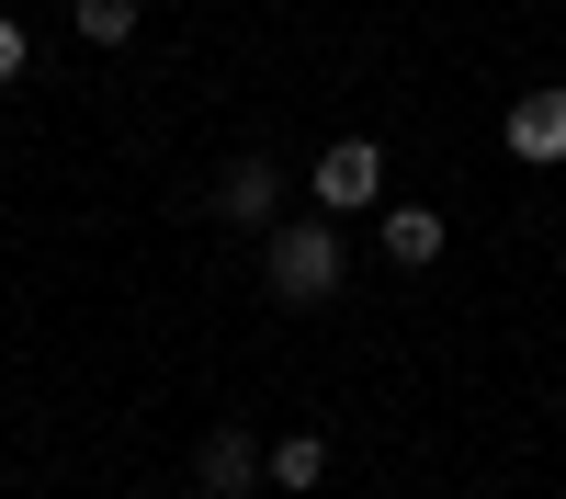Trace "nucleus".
<instances>
[{
    "label": "nucleus",
    "mask_w": 566,
    "mask_h": 499,
    "mask_svg": "<svg viewBox=\"0 0 566 499\" xmlns=\"http://www.w3.org/2000/svg\"><path fill=\"white\" fill-rule=\"evenodd\" d=\"M69 34L80 45H136V0H69Z\"/></svg>",
    "instance_id": "7"
},
{
    "label": "nucleus",
    "mask_w": 566,
    "mask_h": 499,
    "mask_svg": "<svg viewBox=\"0 0 566 499\" xmlns=\"http://www.w3.org/2000/svg\"><path fill=\"white\" fill-rule=\"evenodd\" d=\"M0 80H23V23H0Z\"/></svg>",
    "instance_id": "9"
},
{
    "label": "nucleus",
    "mask_w": 566,
    "mask_h": 499,
    "mask_svg": "<svg viewBox=\"0 0 566 499\" xmlns=\"http://www.w3.org/2000/svg\"><path fill=\"white\" fill-rule=\"evenodd\" d=\"M317 477H328V443H317V432L272 443V488H317Z\"/></svg>",
    "instance_id": "8"
},
{
    "label": "nucleus",
    "mask_w": 566,
    "mask_h": 499,
    "mask_svg": "<svg viewBox=\"0 0 566 499\" xmlns=\"http://www.w3.org/2000/svg\"><path fill=\"white\" fill-rule=\"evenodd\" d=\"M216 205H227V227H272V205H283V170H272V159H239Z\"/></svg>",
    "instance_id": "6"
},
{
    "label": "nucleus",
    "mask_w": 566,
    "mask_h": 499,
    "mask_svg": "<svg viewBox=\"0 0 566 499\" xmlns=\"http://www.w3.org/2000/svg\"><path fill=\"white\" fill-rule=\"evenodd\" d=\"M261 284H272V306H317V295H340V239H328V216H295V227H272V250H261Z\"/></svg>",
    "instance_id": "1"
},
{
    "label": "nucleus",
    "mask_w": 566,
    "mask_h": 499,
    "mask_svg": "<svg viewBox=\"0 0 566 499\" xmlns=\"http://www.w3.org/2000/svg\"><path fill=\"white\" fill-rule=\"evenodd\" d=\"M442 239H453V227H442L431 205H386V261H397V272H431Z\"/></svg>",
    "instance_id": "5"
},
{
    "label": "nucleus",
    "mask_w": 566,
    "mask_h": 499,
    "mask_svg": "<svg viewBox=\"0 0 566 499\" xmlns=\"http://www.w3.org/2000/svg\"><path fill=\"white\" fill-rule=\"evenodd\" d=\"M510 159H566V80L555 91H522V103H510Z\"/></svg>",
    "instance_id": "4"
},
{
    "label": "nucleus",
    "mask_w": 566,
    "mask_h": 499,
    "mask_svg": "<svg viewBox=\"0 0 566 499\" xmlns=\"http://www.w3.org/2000/svg\"><path fill=\"white\" fill-rule=\"evenodd\" d=\"M374 194H386V148H374V136H340V148H317V216L374 205Z\"/></svg>",
    "instance_id": "3"
},
{
    "label": "nucleus",
    "mask_w": 566,
    "mask_h": 499,
    "mask_svg": "<svg viewBox=\"0 0 566 499\" xmlns=\"http://www.w3.org/2000/svg\"><path fill=\"white\" fill-rule=\"evenodd\" d=\"M193 488H205V499H250V488H272V454H261L239 420H227V432L193 443Z\"/></svg>",
    "instance_id": "2"
}]
</instances>
